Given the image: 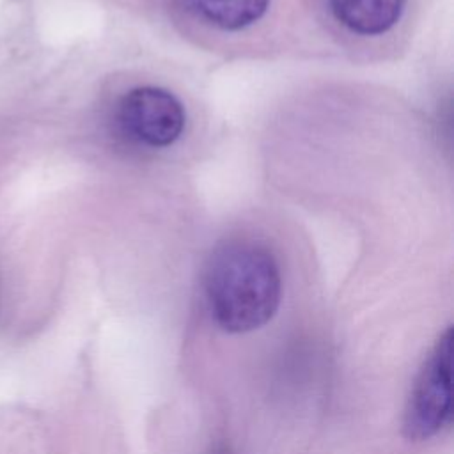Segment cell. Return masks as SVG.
Instances as JSON below:
<instances>
[{"label": "cell", "instance_id": "1", "mask_svg": "<svg viewBox=\"0 0 454 454\" xmlns=\"http://www.w3.org/2000/svg\"><path fill=\"white\" fill-rule=\"evenodd\" d=\"M204 287L215 323L229 333L264 326L275 316L282 296L275 257L248 241H232L213 252Z\"/></svg>", "mask_w": 454, "mask_h": 454}, {"label": "cell", "instance_id": "3", "mask_svg": "<svg viewBox=\"0 0 454 454\" xmlns=\"http://www.w3.org/2000/svg\"><path fill=\"white\" fill-rule=\"evenodd\" d=\"M117 119L129 138L149 147H167L181 137L186 114L172 92L145 85L124 94Z\"/></svg>", "mask_w": 454, "mask_h": 454}, {"label": "cell", "instance_id": "4", "mask_svg": "<svg viewBox=\"0 0 454 454\" xmlns=\"http://www.w3.org/2000/svg\"><path fill=\"white\" fill-rule=\"evenodd\" d=\"M335 18L351 32L378 35L401 18L404 0H330Z\"/></svg>", "mask_w": 454, "mask_h": 454}, {"label": "cell", "instance_id": "5", "mask_svg": "<svg viewBox=\"0 0 454 454\" xmlns=\"http://www.w3.org/2000/svg\"><path fill=\"white\" fill-rule=\"evenodd\" d=\"M184 4L195 16L218 28L239 30L262 18L270 0H184Z\"/></svg>", "mask_w": 454, "mask_h": 454}, {"label": "cell", "instance_id": "2", "mask_svg": "<svg viewBox=\"0 0 454 454\" xmlns=\"http://www.w3.org/2000/svg\"><path fill=\"white\" fill-rule=\"evenodd\" d=\"M452 355L454 330L449 326L426 356L403 417V433L410 440H429L452 419Z\"/></svg>", "mask_w": 454, "mask_h": 454}]
</instances>
